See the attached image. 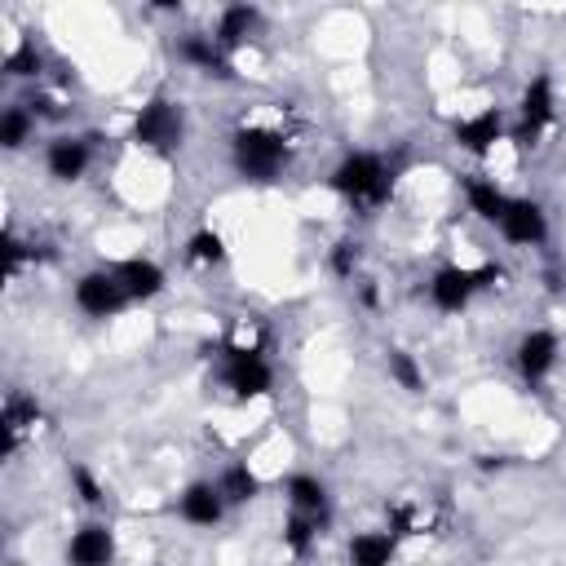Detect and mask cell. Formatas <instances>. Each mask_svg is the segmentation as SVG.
I'll use <instances>...</instances> for the list:
<instances>
[{
    "label": "cell",
    "mask_w": 566,
    "mask_h": 566,
    "mask_svg": "<svg viewBox=\"0 0 566 566\" xmlns=\"http://www.w3.org/2000/svg\"><path fill=\"white\" fill-rule=\"evenodd\" d=\"M332 190H336L345 203H354V208H380V203H389V195H394V172L385 168L380 155H371V150H349V155L332 168Z\"/></svg>",
    "instance_id": "1"
},
{
    "label": "cell",
    "mask_w": 566,
    "mask_h": 566,
    "mask_svg": "<svg viewBox=\"0 0 566 566\" xmlns=\"http://www.w3.org/2000/svg\"><path fill=\"white\" fill-rule=\"evenodd\" d=\"M230 159L239 168V177L248 181H274L287 164V142L274 128H239L230 137Z\"/></svg>",
    "instance_id": "2"
},
{
    "label": "cell",
    "mask_w": 566,
    "mask_h": 566,
    "mask_svg": "<svg viewBox=\"0 0 566 566\" xmlns=\"http://www.w3.org/2000/svg\"><path fill=\"white\" fill-rule=\"evenodd\" d=\"M186 137V115L177 102L168 97H150L137 115H133V142L146 150H177Z\"/></svg>",
    "instance_id": "3"
},
{
    "label": "cell",
    "mask_w": 566,
    "mask_h": 566,
    "mask_svg": "<svg viewBox=\"0 0 566 566\" xmlns=\"http://www.w3.org/2000/svg\"><path fill=\"white\" fill-rule=\"evenodd\" d=\"M221 380H226V389H230L234 398H261V394H270V385H274V367L265 363L261 349H252V345H230L226 358H221Z\"/></svg>",
    "instance_id": "4"
},
{
    "label": "cell",
    "mask_w": 566,
    "mask_h": 566,
    "mask_svg": "<svg viewBox=\"0 0 566 566\" xmlns=\"http://www.w3.org/2000/svg\"><path fill=\"white\" fill-rule=\"evenodd\" d=\"M491 279H500V270L482 265V270H464V265H442L433 279H429V301L442 310V314H460L478 287H486Z\"/></svg>",
    "instance_id": "5"
},
{
    "label": "cell",
    "mask_w": 566,
    "mask_h": 566,
    "mask_svg": "<svg viewBox=\"0 0 566 566\" xmlns=\"http://www.w3.org/2000/svg\"><path fill=\"white\" fill-rule=\"evenodd\" d=\"M75 305L88 314V318H115L124 305H133L128 301V292H124V283L115 279V270H88V274H80V283H75Z\"/></svg>",
    "instance_id": "6"
},
{
    "label": "cell",
    "mask_w": 566,
    "mask_h": 566,
    "mask_svg": "<svg viewBox=\"0 0 566 566\" xmlns=\"http://www.w3.org/2000/svg\"><path fill=\"white\" fill-rule=\"evenodd\" d=\"M517 111H522V124H517L513 142H517V146H531V142L539 137V128H548V124H553V115H557L553 80H548V75H535V80L522 88V97H517Z\"/></svg>",
    "instance_id": "7"
},
{
    "label": "cell",
    "mask_w": 566,
    "mask_h": 566,
    "mask_svg": "<svg viewBox=\"0 0 566 566\" xmlns=\"http://www.w3.org/2000/svg\"><path fill=\"white\" fill-rule=\"evenodd\" d=\"M500 234L509 243H522V248H535L548 239V217L535 199H509L504 217H500Z\"/></svg>",
    "instance_id": "8"
},
{
    "label": "cell",
    "mask_w": 566,
    "mask_h": 566,
    "mask_svg": "<svg viewBox=\"0 0 566 566\" xmlns=\"http://www.w3.org/2000/svg\"><path fill=\"white\" fill-rule=\"evenodd\" d=\"M553 363H557V336L553 332L535 327V332H526L517 340V371H522L526 385H539L553 371Z\"/></svg>",
    "instance_id": "9"
},
{
    "label": "cell",
    "mask_w": 566,
    "mask_h": 566,
    "mask_svg": "<svg viewBox=\"0 0 566 566\" xmlns=\"http://www.w3.org/2000/svg\"><path fill=\"white\" fill-rule=\"evenodd\" d=\"M111 557H115V535L102 522H84L66 544L71 566H111Z\"/></svg>",
    "instance_id": "10"
},
{
    "label": "cell",
    "mask_w": 566,
    "mask_h": 566,
    "mask_svg": "<svg viewBox=\"0 0 566 566\" xmlns=\"http://www.w3.org/2000/svg\"><path fill=\"white\" fill-rule=\"evenodd\" d=\"M455 146L469 150V155H486L500 137H504V115L500 111H478L469 119H455Z\"/></svg>",
    "instance_id": "11"
},
{
    "label": "cell",
    "mask_w": 566,
    "mask_h": 566,
    "mask_svg": "<svg viewBox=\"0 0 566 566\" xmlns=\"http://www.w3.org/2000/svg\"><path fill=\"white\" fill-rule=\"evenodd\" d=\"M115 279L124 283L128 301H150V296H159L164 283H168L164 265H155L150 256H128V261H119V265H115Z\"/></svg>",
    "instance_id": "12"
},
{
    "label": "cell",
    "mask_w": 566,
    "mask_h": 566,
    "mask_svg": "<svg viewBox=\"0 0 566 566\" xmlns=\"http://www.w3.org/2000/svg\"><path fill=\"white\" fill-rule=\"evenodd\" d=\"M177 513H181L190 526H212V522H221V513H226V495H221V486H212V482H190V486L177 495Z\"/></svg>",
    "instance_id": "13"
},
{
    "label": "cell",
    "mask_w": 566,
    "mask_h": 566,
    "mask_svg": "<svg viewBox=\"0 0 566 566\" xmlns=\"http://www.w3.org/2000/svg\"><path fill=\"white\" fill-rule=\"evenodd\" d=\"M44 164H49V177L53 181H80L84 168H88V142H80V137H53L49 150H44Z\"/></svg>",
    "instance_id": "14"
},
{
    "label": "cell",
    "mask_w": 566,
    "mask_h": 566,
    "mask_svg": "<svg viewBox=\"0 0 566 566\" xmlns=\"http://www.w3.org/2000/svg\"><path fill=\"white\" fill-rule=\"evenodd\" d=\"M261 27V9L256 4H230L226 13H221V22H217V44L221 49H239L243 40H252V31Z\"/></svg>",
    "instance_id": "15"
},
{
    "label": "cell",
    "mask_w": 566,
    "mask_h": 566,
    "mask_svg": "<svg viewBox=\"0 0 566 566\" xmlns=\"http://www.w3.org/2000/svg\"><path fill=\"white\" fill-rule=\"evenodd\" d=\"M177 57L190 62V66H199V71H208V75H226L230 71L226 66V49L212 35H181L177 40Z\"/></svg>",
    "instance_id": "16"
},
{
    "label": "cell",
    "mask_w": 566,
    "mask_h": 566,
    "mask_svg": "<svg viewBox=\"0 0 566 566\" xmlns=\"http://www.w3.org/2000/svg\"><path fill=\"white\" fill-rule=\"evenodd\" d=\"M398 539L389 531H358L349 539V566H389Z\"/></svg>",
    "instance_id": "17"
},
{
    "label": "cell",
    "mask_w": 566,
    "mask_h": 566,
    "mask_svg": "<svg viewBox=\"0 0 566 566\" xmlns=\"http://www.w3.org/2000/svg\"><path fill=\"white\" fill-rule=\"evenodd\" d=\"M283 491H287V504H292V513L327 517V486H323L318 478H310V473H292Z\"/></svg>",
    "instance_id": "18"
},
{
    "label": "cell",
    "mask_w": 566,
    "mask_h": 566,
    "mask_svg": "<svg viewBox=\"0 0 566 566\" xmlns=\"http://www.w3.org/2000/svg\"><path fill=\"white\" fill-rule=\"evenodd\" d=\"M464 195H469V208H473L482 221L500 226V217H504V208H509V195H504L495 181L478 177V181H469V186H464Z\"/></svg>",
    "instance_id": "19"
},
{
    "label": "cell",
    "mask_w": 566,
    "mask_h": 566,
    "mask_svg": "<svg viewBox=\"0 0 566 566\" xmlns=\"http://www.w3.org/2000/svg\"><path fill=\"white\" fill-rule=\"evenodd\" d=\"M35 416H40V402H31V398H22V394H9V402H4V455L18 447L22 429H27Z\"/></svg>",
    "instance_id": "20"
},
{
    "label": "cell",
    "mask_w": 566,
    "mask_h": 566,
    "mask_svg": "<svg viewBox=\"0 0 566 566\" xmlns=\"http://www.w3.org/2000/svg\"><path fill=\"white\" fill-rule=\"evenodd\" d=\"M217 486H221L226 504H248V500H256V491H261V482H256V473H252L248 464H230Z\"/></svg>",
    "instance_id": "21"
},
{
    "label": "cell",
    "mask_w": 566,
    "mask_h": 566,
    "mask_svg": "<svg viewBox=\"0 0 566 566\" xmlns=\"http://www.w3.org/2000/svg\"><path fill=\"white\" fill-rule=\"evenodd\" d=\"M186 261L190 265H221L226 261V239L217 230H195L186 239Z\"/></svg>",
    "instance_id": "22"
},
{
    "label": "cell",
    "mask_w": 566,
    "mask_h": 566,
    "mask_svg": "<svg viewBox=\"0 0 566 566\" xmlns=\"http://www.w3.org/2000/svg\"><path fill=\"white\" fill-rule=\"evenodd\" d=\"M385 371H389L407 394H420V389H424V371H420V363H416L407 349H389V354H385Z\"/></svg>",
    "instance_id": "23"
},
{
    "label": "cell",
    "mask_w": 566,
    "mask_h": 566,
    "mask_svg": "<svg viewBox=\"0 0 566 566\" xmlns=\"http://www.w3.org/2000/svg\"><path fill=\"white\" fill-rule=\"evenodd\" d=\"M31 128H35V115H31L27 106H9V111L0 115V142H4L9 150H18V146L31 137Z\"/></svg>",
    "instance_id": "24"
},
{
    "label": "cell",
    "mask_w": 566,
    "mask_h": 566,
    "mask_svg": "<svg viewBox=\"0 0 566 566\" xmlns=\"http://www.w3.org/2000/svg\"><path fill=\"white\" fill-rule=\"evenodd\" d=\"M318 526H323V517L292 513V517H287V526H283V544H287L292 553H310V544L318 539Z\"/></svg>",
    "instance_id": "25"
},
{
    "label": "cell",
    "mask_w": 566,
    "mask_h": 566,
    "mask_svg": "<svg viewBox=\"0 0 566 566\" xmlns=\"http://www.w3.org/2000/svg\"><path fill=\"white\" fill-rule=\"evenodd\" d=\"M40 66H44V57L35 53V44H18L4 57V75H13V80H31V75H40Z\"/></svg>",
    "instance_id": "26"
},
{
    "label": "cell",
    "mask_w": 566,
    "mask_h": 566,
    "mask_svg": "<svg viewBox=\"0 0 566 566\" xmlns=\"http://www.w3.org/2000/svg\"><path fill=\"white\" fill-rule=\"evenodd\" d=\"M71 482H75V491H80L84 504H102V486H97V478L84 464H71Z\"/></svg>",
    "instance_id": "27"
},
{
    "label": "cell",
    "mask_w": 566,
    "mask_h": 566,
    "mask_svg": "<svg viewBox=\"0 0 566 566\" xmlns=\"http://www.w3.org/2000/svg\"><path fill=\"white\" fill-rule=\"evenodd\" d=\"M354 265H358V248H354V243H336L332 270H336V274H354Z\"/></svg>",
    "instance_id": "28"
},
{
    "label": "cell",
    "mask_w": 566,
    "mask_h": 566,
    "mask_svg": "<svg viewBox=\"0 0 566 566\" xmlns=\"http://www.w3.org/2000/svg\"><path fill=\"white\" fill-rule=\"evenodd\" d=\"M411 526H416V522H411V509L394 504V509H389V535H394V539H398V535H411Z\"/></svg>",
    "instance_id": "29"
}]
</instances>
